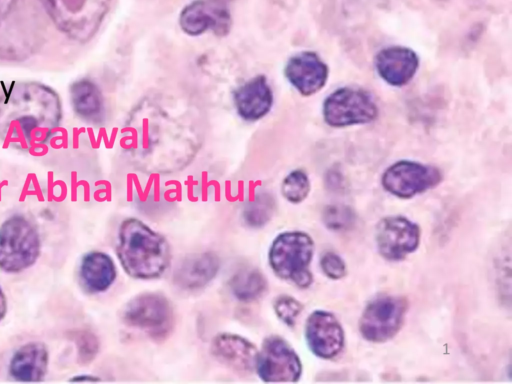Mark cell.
Instances as JSON below:
<instances>
[{
  "mask_svg": "<svg viewBox=\"0 0 512 384\" xmlns=\"http://www.w3.org/2000/svg\"><path fill=\"white\" fill-rule=\"evenodd\" d=\"M237 115L245 122H257L271 111L273 90L268 79L258 74L239 85L232 94Z\"/></svg>",
  "mask_w": 512,
  "mask_h": 384,
  "instance_id": "ac0fdd59",
  "label": "cell"
},
{
  "mask_svg": "<svg viewBox=\"0 0 512 384\" xmlns=\"http://www.w3.org/2000/svg\"><path fill=\"white\" fill-rule=\"evenodd\" d=\"M117 278V268L112 257L102 251L84 254L79 265L82 287L91 294L107 291Z\"/></svg>",
  "mask_w": 512,
  "mask_h": 384,
  "instance_id": "44dd1931",
  "label": "cell"
},
{
  "mask_svg": "<svg viewBox=\"0 0 512 384\" xmlns=\"http://www.w3.org/2000/svg\"><path fill=\"white\" fill-rule=\"evenodd\" d=\"M116 254L124 272L136 280L160 278L170 267L168 240L142 220L127 218L119 226Z\"/></svg>",
  "mask_w": 512,
  "mask_h": 384,
  "instance_id": "3957f363",
  "label": "cell"
},
{
  "mask_svg": "<svg viewBox=\"0 0 512 384\" xmlns=\"http://www.w3.org/2000/svg\"><path fill=\"white\" fill-rule=\"evenodd\" d=\"M71 382H98L101 381V379L98 376L91 375V374H80L75 375L70 379Z\"/></svg>",
  "mask_w": 512,
  "mask_h": 384,
  "instance_id": "f546056e",
  "label": "cell"
},
{
  "mask_svg": "<svg viewBox=\"0 0 512 384\" xmlns=\"http://www.w3.org/2000/svg\"><path fill=\"white\" fill-rule=\"evenodd\" d=\"M71 107L79 119L100 124L105 119V101L100 88L90 79L74 81L69 88Z\"/></svg>",
  "mask_w": 512,
  "mask_h": 384,
  "instance_id": "7402d4cb",
  "label": "cell"
},
{
  "mask_svg": "<svg viewBox=\"0 0 512 384\" xmlns=\"http://www.w3.org/2000/svg\"><path fill=\"white\" fill-rule=\"evenodd\" d=\"M202 117L185 96L147 95L130 112L123 129V147L130 163L150 174L185 169L203 143Z\"/></svg>",
  "mask_w": 512,
  "mask_h": 384,
  "instance_id": "6da1fadb",
  "label": "cell"
},
{
  "mask_svg": "<svg viewBox=\"0 0 512 384\" xmlns=\"http://www.w3.org/2000/svg\"><path fill=\"white\" fill-rule=\"evenodd\" d=\"M40 252V234L26 216L13 214L0 225V270L20 273L36 263Z\"/></svg>",
  "mask_w": 512,
  "mask_h": 384,
  "instance_id": "5b68a950",
  "label": "cell"
},
{
  "mask_svg": "<svg viewBox=\"0 0 512 384\" xmlns=\"http://www.w3.org/2000/svg\"><path fill=\"white\" fill-rule=\"evenodd\" d=\"M221 267L219 256L213 251L192 253L182 258L172 272L173 285L186 292L205 288L217 276Z\"/></svg>",
  "mask_w": 512,
  "mask_h": 384,
  "instance_id": "e0dca14e",
  "label": "cell"
},
{
  "mask_svg": "<svg viewBox=\"0 0 512 384\" xmlns=\"http://www.w3.org/2000/svg\"><path fill=\"white\" fill-rule=\"evenodd\" d=\"M272 306L277 318L290 328L295 326L303 311L302 303L288 294H280L275 297Z\"/></svg>",
  "mask_w": 512,
  "mask_h": 384,
  "instance_id": "4316f807",
  "label": "cell"
},
{
  "mask_svg": "<svg viewBox=\"0 0 512 384\" xmlns=\"http://www.w3.org/2000/svg\"><path fill=\"white\" fill-rule=\"evenodd\" d=\"M275 211L274 197L270 193L261 192L245 204L241 211V221L248 228L260 229L270 222Z\"/></svg>",
  "mask_w": 512,
  "mask_h": 384,
  "instance_id": "cb8c5ba5",
  "label": "cell"
},
{
  "mask_svg": "<svg viewBox=\"0 0 512 384\" xmlns=\"http://www.w3.org/2000/svg\"><path fill=\"white\" fill-rule=\"evenodd\" d=\"M7 313V299L5 293L0 285V322L4 319Z\"/></svg>",
  "mask_w": 512,
  "mask_h": 384,
  "instance_id": "1f68e13d",
  "label": "cell"
},
{
  "mask_svg": "<svg viewBox=\"0 0 512 384\" xmlns=\"http://www.w3.org/2000/svg\"><path fill=\"white\" fill-rule=\"evenodd\" d=\"M309 192V177L306 172L301 169H295L288 173L281 183L282 196L293 204L304 201Z\"/></svg>",
  "mask_w": 512,
  "mask_h": 384,
  "instance_id": "d4e9b609",
  "label": "cell"
},
{
  "mask_svg": "<svg viewBox=\"0 0 512 384\" xmlns=\"http://www.w3.org/2000/svg\"><path fill=\"white\" fill-rule=\"evenodd\" d=\"M77 361L86 365L91 363L99 353L100 341L96 334L89 330H80L73 334Z\"/></svg>",
  "mask_w": 512,
  "mask_h": 384,
  "instance_id": "83f0119b",
  "label": "cell"
},
{
  "mask_svg": "<svg viewBox=\"0 0 512 384\" xmlns=\"http://www.w3.org/2000/svg\"><path fill=\"white\" fill-rule=\"evenodd\" d=\"M323 273L330 279L338 280L346 275L344 260L334 252L325 253L320 260Z\"/></svg>",
  "mask_w": 512,
  "mask_h": 384,
  "instance_id": "f1b7e54d",
  "label": "cell"
},
{
  "mask_svg": "<svg viewBox=\"0 0 512 384\" xmlns=\"http://www.w3.org/2000/svg\"><path fill=\"white\" fill-rule=\"evenodd\" d=\"M231 295L243 303H252L262 298L268 290V281L263 272L255 267L237 270L228 280Z\"/></svg>",
  "mask_w": 512,
  "mask_h": 384,
  "instance_id": "603a6c76",
  "label": "cell"
},
{
  "mask_svg": "<svg viewBox=\"0 0 512 384\" xmlns=\"http://www.w3.org/2000/svg\"><path fill=\"white\" fill-rule=\"evenodd\" d=\"M375 68L385 82L402 87L415 76L419 68V57L408 47L389 46L377 53Z\"/></svg>",
  "mask_w": 512,
  "mask_h": 384,
  "instance_id": "d6986e66",
  "label": "cell"
},
{
  "mask_svg": "<svg viewBox=\"0 0 512 384\" xmlns=\"http://www.w3.org/2000/svg\"><path fill=\"white\" fill-rule=\"evenodd\" d=\"M355 218V213L350 207L340 204L327 206L322 215L326 227L333 231L348 230L354 225Z\"/></svg>",
  "mask_w": 512,
  "mask_h": 384,
  "instance_id": "484cf974",
  "label": "cell"
},
{
  "mask_svg": "<svg viewBox=\"0 0 512 384\" xmlns=\"http://www.w3.org/2000/svg\"><path fill=\"white\" fill-rule=\"evenodd\" d=\"M210 352L216 361L235 373L250 375L255 371L258 348L242 335L232 332L216 334L211 341Z\"/></svg>",
  "mask_w": 512,
  "mask_h": 384,
  "instance_id": "9a60e30c",
  "label": "cell"
},
{
  "mask_svg": "<svg viewBox=\"0 0 512 384\" xmlns=\"http://www.w3.org/2000/svg\"><path fill=\"white\" fill-rule=\"evenodd\" d=\"M15 2L16 0H0V20L7 15Z\"/></svg>",
  "mask_w": 512,
  "mask_h": 384,
  "instance_id": "4dcf8cb0",
  "label": "cell"
},
{
  "mask_svg": "<svg viewBox=\"0 0 512 384\" xmlns=\"http://www.w3.org/2000/svg\"><path fill=\"white\" fill-rule=\"evenodd\" d=\"M314 254L313 239L303 231L278 234L268 250V263L274 274L298 288H308L313 282L310 263Z\"/></svg>",
  "mask_w": 512,
  "mask_h": 384,
  "instance_id": "277c9868",
  "label": "cell"
},
{
  "mask_svg": "<svg viewBox=\"0 0 512 384\" xmlns=\"http://www.w3.org/2000/svg\"><path fill=\"white\" fill-rule=\"evenodd\" d=\"M255 372L267 383L297 382L302 363L294 348L281 336H266L258 349Z\"/></svg>",
  "mask_w": 512,
  "mask_h": 384,
  "instance_id": "9c48e42d",
  "label": "cell"
},
{
  "mask_svg": "<svg viewBox=\"0 0 512 384\" xmlns=\"http://www.w3.org/2000/svg\"><path fill=\"white\" fill-rule=\"evenodd\" d=\"M58 27L74 37L91 35L104 17L108 0H41Z\"/></svg>",
  "mask_w": 512,
  "mask_h": 384,
  "instance_id": "30bf717a",
  "label": "cell"
},
{
  "mask_svg": "<svg viewBox=\"0 0 512 384\" xmlns=\"http://www.w3.org/2000/svg\"><path fill=\"white\" fill-rule=\"evenodd\" d=\"M49 351L40 341L21 345L9 362L10 377L19 382H40L48 371Z\"/></svg>",
  "mask_w": 512,
  "mask_h": 384,
  "instance_id": "ffe728a7",
  "label": "cell"
},
{
  "mask_svg": "<svg viewBox=\"0 0 512 384\" xmlns=\"http://www.w3.org/2000/svg\"><path fill=\"white\" fill-rule=\"evenodd\" d=\"M420 236L419 226L404 216H387L376 227L378 251L390 261H400L414 252Z\"/></svg>",
  "mask_w": 512,
  "mask_h": 384,
  "instance_id": "4fadbf2b",
  "label": "cell"
},
{
  "mask_svg": "<svg viewBox=\"0 0 512 384\" xmlns=\"http://www.w3.org/2000/svg\"><path fill=\"white\" fill-rule=\"evenodd\" d=\"M304 334L310 351L322 359L336 357L344 347V330L329 311H313L306 320Z\"/></svg>",
  "mask_w": 512,
  "mask_h": 384,
  "instance_id": "5bb4252c",
  "label": "cell"
},
{
  "mask_svg": "<svg viewBox=\"0 0 512 384\" xmlns=\"http://www.w3.org/2000/svg\"><path fill=\"white\" fill-rule=\"evenodd\" d=\"M378 116L373 96L357 87H341L333 91L323 103V118L335 128L366 124Z\"/></svg>",
  "mask_w": 512,
  "mask_h": 384,
  "instance_id": "52a82bcc",
  "label": "cell"
},
{
  "mask_svg": "<svg viewBox=\"0 0 512 384\" xmlns=\"http://www.w3.org/2000/svg\"><path fill=\"white\" fill-rule=\"evenodd\" d=\"M121 320L126 326L142 330L155 339L164 338L173 329L175 312L164 294L143 292L127 301Z\"/></svg>",
  "mask_w": 512,
  "mask_h": 384,
  "instance_id": "8992f818",
  "label": "cell"
},
{
  "mask_svg": "<svg viewBox=\"0 0 512 384\" xmlns=\"http://www.w3.org/2000/svg\"><path fill=\"white\" fill-rule=\"evenodd\" d=\"M179 26L189 36L210 31L223 37L231 30L232 16L226 0H193L181 10Z\"/></svg>",
  "mask_w": 512,
  "mask_h": 384,
  "instance_id": "7c38bea8",
  "label": "cell"
},
{
  "mask_svg": "<svg viewBox=\"0 0 512 384\" xmlns=\"http://www.w3.org/2000/svg\"><path fill=\"white\" fill-rule=\"evenodd\" d=\"M329 69L319 55L301 51L291 56L285 64L284 76L302 96H311L326 84Z\"/></svg>",
  "mask_w": 512,
  "mask_h": 384,
  "instance_id": "2e32d148",
  "label": "cell"
},
{
  "mask_svg": "<svg viewBox=\"0 0 512 384\" xmlns=\"http://www.w3.org/2000/svg\"><path fill=\"white\" fill-rule=\"evenodd\" d=\"M437 1H441L442 2V1H447V0H437Z\"/></svg>",
  "mask_w": 512,
  "mask_h": 384,
  "instance_id": "d6a6232c",
  "label": "cell"
},
{
  "mask_svg": "<svg viewBox=\"0 0 512 384\" xmlns=\"http://www.w3.org/2000/svg\"><path fill=\"white\" fill-rule=\"evenodd\" d=\"M57 93L38 82H12L0 96V137L26 146L44 144L58 128Z\"/></svg>",
  "mask_w": 512,
  "mask_h": 384,
  "instance_id": "7a4b0ae2",
  "label": "cell"
},
{
  "mask_svg": "<svg viewBox=\"0 0 512 384\" xmlns=\"http://www.w3.org/2000/svg\"><path fill=\"white\" fill-rule=\"evenodd\" d=\"M408 309L405 298L395 295H380L365 307L359 331L364 339L383 343L392 339L401 329Z\"/></svg>",
  "mask_w": 512,
  "mask_h": 384,
  "instance_id": "ba28073f",
  "label": "cell"
},
{
  "mask_svg": "<svg viewBox=\"0 0 512 384\" xmlns=\"http://www.w3.org/2000/svg\"><path fill=\"white\" fill-rule=\"evenodd\" d=\"M442 179V172L435 166L401 160L385 170L381 182L390 194L408 199L436 187Z\"/></svg>",
  "mask_w": 512,
  "mask_h": 384,
  "instance_id": "8fae6325",
  "label": "cell"
}]
</instances>
